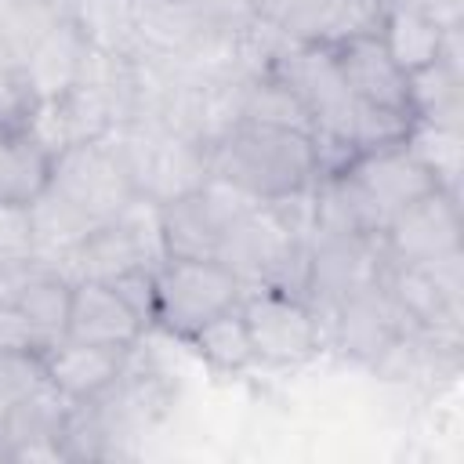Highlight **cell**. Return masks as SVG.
Segmentation results:
<instances>
[{
  "mask_svg": "<svg viewBox=\"0 0 464 464\" xmlns=\"http://www.w3.org/2000/svg\"><path fill=\"white\" fill-rule=\"evenodd\" d=\"M210 181L250 203H283L315 188L323 167L312 134L236 120L207 141Z\"/></svg>",
  "mask_w": 464,
  "mask_h": 464,
  "instance_id": "obj_1",
  "label": "cell"
},
{
  "mask_svg": "<svg viewBox=\"0 0 464 464\" xmlns=\"http://www.w3.org/2000/svg\"><path fill=\"white\" fill-rule=\"evenodd\" d=\"M47 188H54L65 203H72L94 225L120 218L138 199V188H134V178H130V167H127L116 130L58 149L51 156Z\"/></svg>",
  "mask_w": 464,
  "mask_h": 464,
  "instance_id": "obj_2",
  "label": "cell"
},
{
  "mask_svg": "<svg viewBox=\"0 0 464 464\" xmlns=\"http://www.w3.org/2000/svg\"><path fill=\"white\" fill-rule=\"evenodd\" d=\"M152 286H156L152 326L181 341H188L214 315L236 308L246 294V283L225 261H207V257H167L156 268Z\"/></svg>",
  "mask_w": 464,
  "mask_h": 464,
  "instance_id": "obj_3",
  "label": "cell"
},
{
  "mask_svg": "<svg viewBox=\"0 0 464 464\" xmlns=\"http://www.w3.org/2000/svg\"><path fill=\"white\" fill-rule=\"evenodd\" d=\"M116 138L127 156L138 199L163 207L210 181L207 141L192 134H181L160 123H127L116 130Z\"/></svg>",
  "mask_w": 464,
  "mask_h": 464,
  "instance_id": "obj_4",
  "label": "cell"
},
{
  "mask_svg": "<svg viewBox=\"0 0 464 464\" xmlns=\"http://www.w3.org/2000/svg\"><path fill=\"white\" fill-rule=\"evenodd\" d=\"M384 265H388V257L381 250V236L312 225L308 239H304L301 297L323 319L341 297H348L352 290L381 279Z\"/></svg>",
  "mask_w": 464,
  "mask_h": 464,
  "instance_id": "obj_5",
  "label": "cell"
},
{
  "mask_svg": "<svg viewBox=\"0 0 464 464\" xmlns=\"http://www.w3.org/2000/svg\"><path fill=\"white\" fill-rule=\"evenodd\" d=\"M254 362L261 366H301L323 348V319L315 308L283 286H246L239 301Z\"/></svg>",
  "mask_w": 464,
  "mask_h": 464,
  "instance_id": "obj_6",
  "label": "cell"
},
{
  "mask_svg": "<svg viewBox=\"0 0 464 464\" xmlns=\"http://www.w3.org/2000/svg\"><path fill=\"white\" fill-rule=\"evenodd\" d=\"M246 14L283 44L334 47L381 29L388 0H243Z\"/></svg>",
  "mask_w": 464,
  "mask_h": 464,
  "instance_id": "obj_7",
  "label": "cell"
},
{
  "mask_svg": "<svg viewBox=\"0 0 464 464\" xmlns=\"http://www.w3.org/2000/svg\"><path fill=\"white\" fill-rule=\"evenodd\" d=\"M243 196L232 188L207 181L203 188L178 196L160 207V239L167 257H207L221 261L232 225L243 210Z\"/></svg>",
  "mask_w": 464,
  "mask_h": 464,
  "instance_id": "obj_8",
  "label": "cell"
},
{
  "mask_svg": "<svg viewBox=\"0 0 464 464\" xmlns=\"http://www.w3.org/2000/svg\"><path fill=\"white\" fill-rule=\"evenodd\" d=\"M381 250L388 265H431L460 254V203L457 192L435 188L399 210L384 232Z\"/></svg>",
  "mask_w": 464,
  "mask_h": 464,
  "instance_id": "obj_9",
  "label": "cell"
},
{
  "mask_svg": "<svg viewBox=\"0 0 464 464\" xmlns=\"http://www.w3.org/2000/svg\"><path fill=\"white\" fill-rule=\"evenodd\" d=\"M406 326L410 319L384 286V276L352 290L323 315V330L334 334V344L359 362H377Z\"/></svg>",
  "mask_w": 464,
  "mask_h": 464,
  "instance_id": "obj_10",
  "label": "cell"
},
{
  "mask_svg": "<svg viewBox=\"0 0 464 464\" xmlns=\"http://www.w3.org/2000/svg\"><path fill=\"white\" fill-rule=\"evenodd\" d=\"M330 54L355 105L410 112V72L399 69V62L388 54L377 33H362L344 44H334Z\"/></svg>",
  "mask_w": 464,
  "mask_h": 464,
  "instance_id": "obj_11",
  "label": "cell"
},
{
  "mask_svg": "<svg viewBox=\"0 0 464 464\" xmlns=\"http://www.w3.org/2000/svg\"><path fill=\"white\" fill-rule=\"evenodd\" d=\"M134 348H112V344H87L72 337H58L44 348V373L54 392H62L69 402H87L105 395L120 373L127 370Z\"/></svg>",
  "mask_w": 464,
  "mask_h": 464,
  "instance_id": "obj_12",
  "label": "cell"
},
{
  "mask_svg": "<svg viewBox=\"0 0 464 464\" xmlns=\"http://www.w3.org/2000/svg\"><path fill=\"white\" fill-rule=\"evenodd\" d=\"M145 330L149 326L141 323V315L123 301V294L112 283H102V279H72L65 337L87 341V344L134 348Z\"/></svg>",
  "mask_w": 464,
  "mask_h": 464,
  "instance_id": "obj_13",
  "label": "cell"
},
{
  "mask_svg": "<svg viewBox=\"0 0 464 464\" xmlns=\"http://www.w3.org/2000/svg\"><path fill=\"white\" fill-rule=\"evenodd\" d=\"M91 51V40L87 33L69 18L62 14L58 25L29 51V58L18 65V80L29 94V102H44V98H62L80 69H83V58Z\"/></svg>",
  "mask_w": 464,
  "mask_h": 464,
  "instance_id": "obj_14",
  "label": "cell"
},
{
  "mask_svg": "<svg viewBox=\"0 0 464 464\" xmlns=\"http://www.w3.org/2000/svg\"><path fill=\"white\" fill-rule=\"evenodd\" d=\"M457 40L460 29L446 36L442 58L431 65L410 72V112L420 123H439V127H460L464 120V102H460V58H457Z\"/></svg>",
  "mask_w": 464,
  "mask_h": 464,
  "instance_id": "obj_15",
  "label": "cell"
},
{
  "mask_svg": "<svg viewBox=\"0 0 464 464\" xmlns=\"http://www.w3.org/2000/svg\"><path fill=\"white\" fill-rule=\"evenodd\" d=\"M377 36L388 47V54L399 62L402 72H417V69L431 65L435 58H442L450 33L439 29L431 18H424L417 7H410L406 0H388Z\"/></svg>",
  "mask_w": 464,
  "mask_h": 464,
  "instance_id": "obj_16",
  "label": "cell"
},
{
  "mask_svg": "<svg viewBox=\"0 0 464 464\" xmlns=\"http://www.w3.org/2000/svg\"><path fill=\"white\" fill-rule=\"evenodd\" d=\"M51 178V152L22 127V120H0V196L36 199Z\"/></svg>",
  "mask_w": 464,
  "mask_h": 464,
  "instance_id": "obj_17",
  "label": "cell"
},
{
  "mask_svg": "<svg viewBox=\"0 0 464 464\" xmlns=\"http://www.w3.org/2000/svg\"><path fill=\"white\" fill-rule=\"evenodd\" d=\"M192 352L221 370V373H239V370H250L254 366V348H250V334H246V323H243V312L239 304L214 315L210 323H203L192 337H188Z\"/></svg>",
  "mask_w": 464,
  "mask_h": 464,
  "instance_id": "obj_18",
  "label": "cell"
},
{
  "mask_svg": "<svg viewBox=\"0 0 464 464\" xmlns=\"http://www.w3.org/2000/svg\"><path fill=\"white\" fill-rule=\"evenodd\" d=\"M460 145H464L460 127H439V123L413 120V127L406 134V149L435 174V181L446 192H457V185H460Z\"/></svg>",
  "mask_w": 464,
  "mask_h": 464,
  "instance_id": "obj_19",
  "label": "cell"
},
{
  "mask_svg": "<svg viewBox=\"0 0 464 464\" xmlns=\"http://www.w3.org/2000/svg\"><path fill=\"white\" fill-rule=\"evenodd\" d=\"M47 384L44 373V352H22V348H0V424L11 417L18 402H25L36 388Z\"/></svg>",
  "mask_w": 464,
  "mask_h": 464,
  "instance_id": "obj_20",
  "label": "cell"
},
{
  "mask_svg": "<svg viewBox=\"0 0 464 464\" xmlns=\"http://www.w3.org/2000/svg\"><path fill=\"white\" fill-rule=\"evenodd\" d=\"M36 257V221L33 199L0 196V268L25 265Z\"/></svg>",
  "mask_w": 464,
  "mask_h": 464,
  "instance_id": "obj_21",
  "label": "cell"
},
{
  "mask_svg": "<svg viewBox=\"0 0 464 464\" xmlns=\"http://www.w3.org/2000/svg\"><path fill=\"white\" fill-rule=\"evenodd\" d=\"M0 348H22V352H44L40 334L29 326V319L7 301L0 297Z\"/></svg>",
  "mask_w": 464,
  "mask_h": 464,
  "instance_id": "obj_22",
  "label": "cell"
},
{
  "mask_svg": "<svg viewBox=\"0 0 464 464\" xmlns=\"http://www.w3.org/2000/svg\"><path fill=\"white\" fill-rule=\"evenodd\" d=\"M406 4L417 7L424 18H431L446 33H457L460 29V4L464 0H406Z\"/></svg>",
  "mask_w": 464,
  "mask_h": 464,
  "instance_id": "obj_23",
  "label": "cell"
}]
</instances>
